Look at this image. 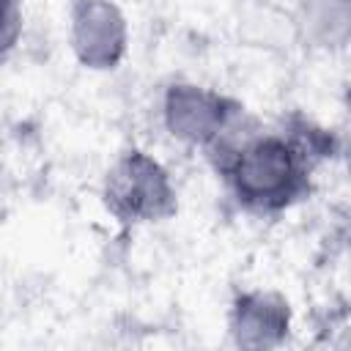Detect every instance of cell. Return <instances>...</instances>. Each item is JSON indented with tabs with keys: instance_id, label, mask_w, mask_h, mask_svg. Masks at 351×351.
<instances>
[{
	"instance_id": "3957f363",
	"label": "cell",
	"mask_w": 351,
	"mask_h": 351,
	"mask_svg": "<svg viewBox=\"0 0 351 351\" xmlns=\"http://www.w3.org/2000/svg\"><path fill=\"white\" fill-rule=\"evenodd\" d=\"M123 19L107 0H80L74 5V49L93 69L112 66L123 52Z\"/></svg>"
},
{
	"instance_id": "277c9868",
	"label": "cell",
	"mask_w": 351,
	"mask_h": 351,
	"mask_svg": "<svg viewBox=\"0 0 351 351\" xmlns=\"http://www.w3.org/2000/svg\"><path fill=\"white\" fill-rule=\"evenodd\" d=\"M167 126L176 137L192 143H211L228 129L225 101L214 93L197 90L192 85H178L167 93Z\"/></svg>"
},
{
	"instance_id": "5b68a950",
	"label": "cell",
	"mask_w": 351,
	"mask_h": 351,
	"mask_svg": "<svg viewBox=\"0 0 351 351\" xmlns=\"http://www.w3.org/2000/svg\"><path fill=\"white\" fill-rule=\"evenodd\" d=\"M285 324H288V313H285L282 302L263 296V293H252L239 302L233 326H236L241 343H250L252 335H258L255 343H269L274 335H280L285 329Z\"/></svg>"
},
{
	"instance_id": "6da1fadb",
	"label": "cell",
	"mask_w": 351,
	"mask_h": 351,
	"mask_svg": "<svg viewBox=\"0 0 351 351\" xmlns=\"http://www.w3.org/2000/svg\"><path fill=\"white\" fill-rule=\"evenodd\" d=\"M228 178L244 206L255 211H277L304 192L307 165L293 143L266 134L247 140L228 159Z\"/></svg>"
},
{
	"instance_id": "7a4b0ae2",
	"label": "cell",
	"mask_w": 351,
	"mask_h": 351,
	"mask_svg": "<svg viewBox=\"0 0 351 351\" xmlns=\"http://www.w3.org/2000/svg\"><path fill=\"white\" fill-rule=\"evenodd\" d=\"M107 206L121 219H162L173 211V189L165 170L140 151L126 154L107 176Z\"/></svg>"
},
{
	"instance_id": "8992f818",
	"label": "cell",
	"mask_w": 351,
	"mask_h": 351,
	"mask_svg": "<svg viewBox=\"0 0 351 351\" xmlns=\"http://www.w3.org/2000/svg\"><path fill=\"white\" fill-rule=\"evenodd\" d=\"M22 30L19 0H0V58L16 44Z\"/></svg>"
}]
</instances>
